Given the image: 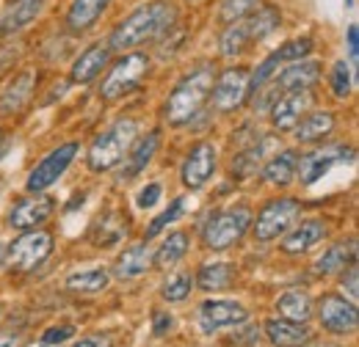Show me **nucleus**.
Here are the masks:
<instances>
[{
    "label": "nucleus",
    "mask_w": 359,
    "mask_h": 347,
    "mask_svg": "<svg viewBox=\"0 0 359 347\" xmlns=\"http://www.w3.org/2000/svg\"><path fill=\"white\" fill-rule=\"evenodd\" d=\"M172 25H177V6L172 0H152L130 11L111 34V52H130L144 42L161 39Z\"/></svg>",
    "instance_id": "obj_1"
},
{
    "label": "nucleus",
    "mask_w": 359,
    "mask_h": 347,
    "mask_svg": "<svg viewBox=\"0 0 359 347\" xmlns=\"http://www.w3.org/2000/svg\"><path fill=\"white\" fill-rule=\"evenodd\" d=\"M213 80H216V69L208 66V64L194 69L191 75H185L175 86V91L169 94L166 105H163V119L172 127H182V125L194 122L199 116V111L208 105V99H210Z\"/></svg>",
    "instance_id": "obj_2"
},
{
    "label": "nucleus",
    "mask_w": 359,
    "mask_h": 347,
    "mask_svg": "<svg viewBox=\"0 0 359 347\" xmlns=\"http://www.w3.org/2000/svg\"><path fill=\"white\" fill-rule=\"evenodd\" d=\"M138 138V122L135 119H119L111 127L100 132L91 141L89 152H86V166L94 174L114 171L122 157L128 155V149L133 146V141Z\"/></svg>",
    "instance_id": "obj_3"
},
{
    "label": "nucleus",
    "mask_w": 359,
    "mask_h": 347,
    "mask_svg": "<svg viewBox=\"0 0 359 347\" xmlns=\"http://www.w3.org/2000/svg\"><path fill=\"white\" fill-rule=\"evenodd\" d=\"M252 210L249 207H226L205 220L202 226V246L208 251H226L243 240L252 229Z\"/></svg>",
    "instance_id": "obj_4"
},
{
    "label": "nucleus",
    "mask_w": 359,
    "mask_h": 347,
    "mask_svg": "<svg viewBox=\"0 0 359 347\" xmlns=\"http://www.w3.org/2000/svg\"><path fill=\"white\" fill-rule=\"evenodd\" d=\"M147 69H149L147 52H138V50L125 52V55L108 69V75H105V80H102V86H100V99L114 102V99L130 94V91L144 80Z\"/></svg>",
    "instance_id": "obj_5"
},
{
    "label": "nucleus",
    "mask_w": 359,
    "mask_h": 347,
    "mask_svg": "<svg viewBox=\"0 0 359 347\" xmlns=\"http://www.w3.org/2000/svg\"><path fill=\"white\" fill-rule=\"evenodd\" d=\"M302 215V204L290 196H279L271 199L269 204L257 213V218H252V232L257 243H273L279 240L296 220Z\"/></svg>",
    "instance_id": "obj_6"
},
{
    "label": "nucleus",
    "mask_w": 359,
    "mask_h": 347,
    "mask_svg": "<svg viewBox=\"0 0 359 347\" xmlns=\"http://www.w3.org/2000/svg\"><path fill=\"white\" fill-rule=\"evenodd\" d=\"M50 254H53V234L45 229H28L6 246V260L3 262L11 270L28 273V270H36Z\"/></svg>",
    "instance_id": "obj_7"
},
{
    "label": "nucleus",
    "mask_w": 359,
    "mask_h": 347,
    "mask_svg": "<svg viewBox=\"0 0 359 347\" xmlns=\"http://www.w3.org/2000/svg\"><path fill=\"white\" fill-rule=\"evenodd\" d=\"M313 314H318L320 328L326 334H334V337H351V334H357L359 328L357 304L348 301L346 295H337V292H326L318 301Z\"/></svg>",
    "instance_id": "obj_8"
},
{
    "label": "nucleus",
    "mask_w": 359,
    "mask_h": 347,
    "mask_svg": "<svg viewBox=\"0 0 359 347\" xmlns=\"http://www.w3.org/2000/svg\"><path fill=\"white\" fill-rule=\"evenodd\" d=\"M78 152H81V146H78L75 141L61 143V146H55L53 152H47L45 157L31 169V174H28L25 190H28V193H45L47 187H53V185L67 174V169L75 163Z\"/></svg>",
    "instance_id": "obj_9"
},
{
    "label": "nucleus",
    "mask_w": 359,
    "mask_h": 347,
    "mask_svg": "<svg viewBox=\"0 0 359 347\" xmlns=\"http://www.w3.org/2000/svg\"><path fill=\"white\" fill-rule=\"evenodd\" d=\"M246 99H249V69L246 66H229L213 80L208 102L219 113H229V111L241 108Z\"/></svg>",
    "instance_id": "obj_10"
},
{
    "label": "nucleus",
    "mask_w": 359,
    "mask_h": 347,
    "mask_svg": "<svg viewBox=\"0 0 359 347\" xmlns=\"http://www.w3.org/2000/svg\"><path fill=\"white\" fill-rule=\"evenodd\" d=\"M216 169H219V152H216V146H213L210 141H199V143L185 155V160H182L180 182H182V187H188V190H199V187H205V185L213 179Z\"/></svg>",
    "instance_id": "obj_11"
},
{
    "label": "nucleus",
    "mask_w": 359,
    "mask_h": 347,
    "mask_svg": "<svg viewBox=\"0 0 359 347\" xmlns=\"http://www.w3.org/2000/svg\"><path fill=\"white\" fill-rule=\"evenodd\" d=\"M340 160H354V149L348 146H318L307 155H299V171L296 176L302 179V185H315L318 179H323L332 171V166H337Z\"/></svg>",
    "instance_id": "obj_12"
},
{
    "label": "nucleus",
    "mask_w": 359,
    "mask_h": 347,
    "mask_svg": "<svg viewBox=\"0 0 359 347\" xmlns=\"http://www.w3.org/2000/svg\"><path fill=\"white\" fill-rule=\"evenodd\" d=\"M55 213V199L47 193H31L25 199H20L11 213H8V226L17 232H28V229H39L47 223Z\"/></svg>",
    "instance_id": "obj_13"
},
{
    "label": "nucleus",
    "mask_w": 359,
    "mask_h": 347,
    "mask_svg": "<svg viewBox=\"0 0 359 347\" xmlns=\"http://www.w3.org/2000/svg\"><path fill=\"white\" fill-rule=\"evenodd\" d=\"M249 320V311L246 306L235 304V301H222V298H213V301H205L199 306V328L205 334H216L222 328H235V325H243Z\"/></svg>",
    "instance_id": "obj_14"
},
{
    "label": "nucleus",
    "mask_w": 359,
    "mask_h": 347,
    "mask_svg": "<svg viewBox=\"0 0 359 347\" xmlns=\"http://www.w3.org/2000/svg\"><path fill=\"white\" fill-rule=\"evenodd\" d=\"M310 105H313L310 91H282L269 111L271 127L279 132H293L299 119L310 111Z\"/></svg>",
    "instance_id": "obj_15"
},
{
    "label": "nucleus",
    "mask_w": 359,
    "mask_h": 347,
    "mask_svg": "<svg viewBox=\"0 0 359 347\" xmlns=\"http://www.w3.org/2000/svg\"><path fill=\"white\" fill-rule=\"evenodd\" d=\"M326 234H329V229H326L323 220L307 218V220H302V223H293V226L282 234L279 248H282V254H287V257H299V254L313 251L320 240H326Z\"/></svg>",
    "instance_id": "obj_16"
},
{
    "label": "nucleus",
    "mask_w": 359,
    "mask_h": 347,
    "mask_svg": "<svg viewBox=\"0 0 359 347\" xmlns=\"http://www.w3.org/2000/svg\"><path fill=\"white\" fill-rule=\"evenodd\" d=\"M158 146H161V132L152 130L147 132V135H141V138H135L133 146L128 149V155L122 157V163H119V182H130L135 179L138 174L144 171L149 163H152V157H155V152H158Z\"/></svg>",
    "instance_id": "obj_17"
},
{
    "label": "nucleus",
    "mask_w": 359,
    "mask_h": 347,
    "mask_svg": "<svg viewBox=\"0 0 359 347\" xmlns=\"http://www.w3.org/2000/svg\"><path fill=\"white\" fill-rule=\"evenodd\" d=\"M36 83H39V75L34 69H22L20 75H14V80L0 94V116L20 113L31 102V97L36 91Z\"/></svg>",
    "instance_id": "obj_18"
},
{
    "label": "nucleus",
    "mask_w": 359,
    "mask_h": 347,
    "mask_svg": "<svg viewBox=\"0 0 359 347\" xmlns=\"http://www.w3.org/2000/svg\"><path fill=\"white\" fill-rule=\"evenodd\" d=\"M108 61H111V47H108V42L91 44V47H86V50L75 58V64H72V69H69V80L86 86V83L97 80V78L102 75V69L108 66Z\"/></svg>",
    "instance_id": "obj_19"
},
{
    "label": "nucleus",
    "mask_w": 359,
    "mask_h": 347,
    "mask_svg": "<svg viewBox=\"0 0 359 347\" xmlns=\"http://www.w3.org/2000/svg\"><path fill=\"white\" fill-rule=\"evenodd\" d=\"M320 80V64L318 61H290V66H285L282 72H276L273 83L279 91H310Z\"/></svg>",
    "instance_id": "obj_20"
},
{
    "label": "nucleus",
    "mask_w": 359,
    "mask_h": 347,
    "mask_svg": "<svg viewBox=\"0 0 359 347\" xmlns=\"http://www.w3.org/2000/svg\"><path fill=\"white\" fill-rule=\"evenodd\" d=\"M263 331H266V339L273 347H302L313 339L307 323H293V320H285V317L266 320Z\"/></svg>",
    "instance_id": "obj_21"
},
{
    "label": "nucleus",
    "mask_w": 359,
    "mask_h": 347,
    "mask_svg": "<svg viewBox=\"0 0 359 347\" xmlns=\"http://www.w3.org/2000/svg\"><path fill=\"white\" fill-rule=\"evenodd\" d=\"M147 270H152V248L147 243H133L128 246L116 262H114V276L122 281H133L141 278Z\"/></svg>",
    "instance_id": "obj_22"
},
{
    "label": "nucleus",
    "mask_w": 359,
    "mask_h": 347,
    "mask_svg": "<svg viewBox=\"0 0 359 347\" xmlns=\"http://www.w3.org/2000/svg\"><path fill=\"white\" fill-rule=\"evenodd\" d=\"M296 171H299V152L296 149L273 152L260 169L263 179L273 187H287L290 182H296Z\"/></svg>",
    "instance_id": "obj_23"
},
{
    "label": "nucleus",
    "mask_w": 359,
    "mask_h": 347,
    "mask_svg": "<svg viewBox=\"0 0 359 347\" xmlns=\"http://www.w3.org/2000/svg\"><path fill=\"white\" fill-rule=\"evenodd\" d=\"M348 264H357V243L354 240H340L334 246H329L318 260H315V276L329 278V276H340Z\"/></svg>",
    "instance_id": "obj_24"
},
{
    "label": "nucleus",
    "mask_w": 359,
    "mask_h": 347,
    "mask_svg": "<svg viewBox=\"0 0 359 347\" xmlns=\"http://www.w3.org/2000/svg\"><path fill=\"white\" fill-rule=\"evenodd\" d=\"M334 125H337V119H334V113L332 111H307L302 119H299V125L293 127V135H296V141L299 143H318V141H323L326 135H332L334 132Z\"/></svg>",
    "instance_id": "obj_25"
},
{
    "label": "nucleus",
    "mask_w": 359,
    "mask_h": 347,
    "mask_svg": "<svg viewBox=\"0 0 359 347\" xmlns=\"http://www.w3.org/2000/svg\"><path fill=\"white\" fill-rule=\"evenodd\" d=\"M266 149H269V138H257L246 146H241V152L232 157V176L235 179H249L255 174L263 169V157H266Z\"/></svg>",
    "instance_id": "obj_26"
},
{
    "label": "nucleus",
    "mask_w": 359,
    "mask_h": 347,
    "mask_svg": "<svg viewBox=\"0 0 359 347\" xmlns=\"http://www.w3.org/2000/svg\"><path fill=\"white\" fill-rule=\"evenodd\" d=\"M45 8V0H17L3 17H0V36H8V34H17L22 31L25 25H31Z\"/></svg>",
    "instance_id": "obj_27"
},
{
    "label": "nucleus",
    "mask_w": 359,
    "mask_h": 347,
    "mask_svg": "<svg viewBox=\"0 0 359 347\" xmlns=\"http://www.w3.org/2000/svg\"><path fill=\"white\" fill-rule=\"evenodd\" d=\"M108 284H111V270H105V267L78 270V273L67 276V281H64V287L78 295H100L108 290Z\"/></svg>",
    "instance_id": "obj_28"
},
{
    "label": "nucleus",
    "mask_w": 359,
    "mask_h": 347,
    "mask_svg": "<svg viewBox=\"0 0 359 347\" xmlns=\"http://www.w3.org/2000/svg\"><path fill=\"white\" fill-rule=\"evenodd\" d=\"M235 278V267L226 262H208L196 270L194 276V287H199L202 292H222L232 284Z\"/></svg>",
    "instance_id": "obj_29"
},
{
    "label": "nucleus",
    "mask_w": 359,
    "mask_h": 347,
    "mask_svg": "<svg viewBox=\"0 0 359 347\" xmlns=\"http://www.w3.org/2000/svg\"><path fill=\"white\" fill-rule=\"evenodd\" d=\"M111 0H72L69 11H67V28L72 34H83L100 20V14L108 8Z\"/></svg>",
    "instance_id": "obj_30"
},
{
    "label": "nucleus",
    "mask_w": 359,
    "mask_h": 347,
    "mask_svg": "<svg viewBox=\"0 0 359 347\" xmlns=\"http://www.w3.org/2000/svg\"><path fill=\"white\" fill-rule=\"evenodd\" d=\"M188 246H191L188 232H172V234L158 246V251H152V267H158V270L175 267V264L188 254Z\"/></svg>",
    "instance_id": "obj_31"
},
{
    "label": "nucleus",
    "mask_w": 359,
    "mask_h": 347,
    "mask_svg": "<svg viewBox=\"0 0 359 347\" xmlns=\"http://www.w3.org/2000/svg\"><path fill=\"white\" fill-rule=\"evenodd\" d=\"M276 311H279V317H285V320L307 323V320L313 317L315 304L307 292H302V290H287L285 295L276 298Z\"/></svg>",
    "instance_id": "obj_32"
},
{
    "label": "nucleus",
    "mask_w": 359,
    "mask_h": 347,
    "mask_svg": "<svg viewBox=\"0 0 359 347\" xmlns=\"http://www.w3.org/2000/svg\"><path fill=\"white\" fill-rule=\"evenodd\" d=\"M246 25H249L252 42H263V39H269L271 34L282 25V14H279V8H273V6H257V8L246 17Z\"/></svg>",
    "instance_id": "obj_33"
},
{
    "label": "nucleus",
    "mask_w": 359,
    "mask_h": 347,
    "mask_svg": "<svg viewBox=\"0 0 359 347\" xmlns=\"http://www.w3.org/2000/svg\"><path fill=\"white\" fill-rule=\"evenodd\" d=\"M249 42H252V36H249L246 20H235V22H229L224 28V34H222V39H219V47H222V55H224V58H235L238 52L246 50Z\"/></svg>",
    "instance_id": "obj_34"
},
{
    "label": "nucleus",
    "mask_w": 359,
    "mask_h": 347,
    "mask_svg": "<svg viewBox=\"0 0 359 347\" xmlns=\"http://www.w3.org/2000/svg\"><path fill=\"white\" fill-rule=\"evenodd\" d=\"M194 292V276L191 273H172L163 284H161V298L166 301V304H180V301H185L188 295Z\"/></svg>",
    "instance_id": "obj_35"
},
{
    "label": "nucleus",
    "mask_w": 359,
    "mask_h": 347,
    "mask_svg": "<svg viewBox=\"0 0 359 347\" xmlns=\"http://www.w3.org/2000/svg\"><path fill=\"white\" fill-rule=\"evenodd\" d=\"M185 210H188V199H185V196H177V199H172V201H169V207H166L161 215L152 218V223L147 226V240L158 237V234H161V232H163L169 223H175V220H177V218L185 213Z\"/></svg>",
    "instance_id": "obj_36"
},
{
    "label": "nucleus",
    "mask_w": 359,
    "mask_h": 347,
    "mask_svg": "<svg viewBox=\"0 0 359 347\" xmlns=\"http://www.w3.org/2000/svg\"><path fill=\"white\" fill-rule=\"evenodd\" d=\"M279 64L282 61H276V55L271 52L269 58L255 69V72H249V97L255 94V91H260V88H266L276 78V72H279Z\"/></svg>",
    "instance_id": "obj_37"
},
{
    "label": "nucleus",
    "mask_w": 359,
    "mask_h": 347,
    "mask_svg": "<svg viewBox=\"0 0 359 347\" xmlns=\"http://www.w3.org/2000/svg\"><path fill=\"white\" fill-rule=\"evenodd\" d=\"M329 83H332V91H334L337 99H348V97H351V88H354V80H351V64L337 61V64L332 66V78H329Z\"/></svg>",
    "instance_id": "obj_38"
},
{
    "label": "nucleus",
    "mask_w": 359,
    "mask_h": 347,
    "mask_svg": "<svg viewBox=\"0 0 359 347\" xmlns=\"http://www.w3.org/2000/svg\"><path fill=\"white\" fill-rule=\"evenodd\" d=\"M315 42L310 36H299V39H290V42H285L273 55H276V61H302V58H307L310 52H313Z\"/></svg>",
    "instance_id": "obj_39"
},
{
    "label": "nucleus",
    "mask_w": 359,
    "mask_h": 347,
    "mask_svg": "<svg viewBox=\"0 0 359 347\" xmlns=\"http://www.w3.org/2000/svg\"><path fill=\"white\" fill-rule=\"evenodd\" d=\"M257 6H260V0H224L222 3V11H219V20L224 25L235 22V20H246Z\"/></svg>",
    "instance_id": "obj_40"
},
{
    "label": "nucleus",
    "mask_w": 359,
    "mask_h": 347,
    "mask_svg": "<svg viewBox=\"0 0 359 347\" xmlns=\"http://www.w3.org/2000/svg\"><path fill=\"white\" fill-rule=\"evenodd\" d=\"M161 196H163V185H161V182H149V185H144V187L138 190L135 207H138V210H149V207H155V204L161 201Z\"/></svg>",
    "instance_id": "obj_41"
},
{
    "label": "nucleus",
    "mask_w": 359,
    "mask_h": 347,
    "mask_svg": "<svg viewBox=\"0 0 359 347\" xmlns=\"http://www.w3.org/2000/svg\"><path fill=\"white\" fill-rule=\"evenodd\" d=\"M75 337V328L72 325H53V328H47L45 334H42V342L45 345H64V342H69Z\"/></svg>",
    "instance_id": "obj_42"
},
{
    "label": "nucleus",
    "mask_w": 359,
    "mask_h": 347,
    "mask_svg": "<svg viewBox=\"0 0 359 347\" xmlns=\"http://www.w3.org/2000/svg\"><path fill=\"white\" fill-rule=\"evenodd\" d=\"M340 287L348 290V301H357L359 295V270L357 264H348L343 273H340Z\"/></svg>",
    "instance_id": "obj_43"
},
{
    "label": "nucleus",
    "mask_w": 359,
    "mask_h": 347,
    "mask_svg": "<svg viewBox=\"0 0 359 347\" xmlns=\"http://www.w3.org/2000/svg\"><path fill=\"white\" fill-rule=\"evenodd\" d=\"M172 328H175V317H172L169 311H158V314H155V325H152V334H155V337H166Z\"/></svg>",
    "instance_id": "obj_44"
},
{
    "label": "nucleus",
    "mask_w": 359,
    "mask_h": 347,
    "mask_svg": "<svg viewBox=\"0 0 359 347\" xmlns=\"http://www.w3.org/2000/svg\"><path fill=\"white\" fill-rule=\"evenodd\" d=\"M346 42H348L351 64H357V58H359V28H357V22H351V25H348V31H346Z\"/></svg>",
    "instance_id": "obj_45"
},
{
    "label": "nucleus",
    "mask_w": 359,
    "mask_h": 347,
    "mask_svg": "<svg viewBox=\"0 0 359 347\" xmlns=\"http://www.w3.org/2000/svg\"><path fill=\"white\" fill-rule=\"evenodd\" d=\"M25 339L22 334H14V331H0V347H22Z\"/></svg>",
    "instance_id": "obj_46"
},
{
    "label": "nucleus",
    "mask_w": 359,
    "mask_h": 347,
    "mask_svg": "<svg viewBox=\"0 0 359 347\" xmlns=\"http://www.w3.org/2000/svg\"><path fill=\"white\" fill-rule=\"evenodd\" d=\"M72 347H108L100 337H86V339H81V342H75Z\"/></svg>",
    "instance_id": "obj_47"
},
{
    "label": "nucleus",
    "mask_w": 359,
    "mask_h": 347,
    "mask_svg": "<svg viewBox=\"0 0 359 347\" xmlns=\"http://www.w3.org/2000/svg\"><path fill=\"white\" fill-rule=\"evenodd\" d=\"M302 347H340V345H334V342H307V345H302Z\"/></svg>",
    "instance_id": "obj_48"
},
{
    "label": "nucleus",
    "mask_w": 359,
    "mask_h": 347,
    "mask_svg": "<svg viewBox=\"0 0 359 347\" xmlns=\"http://www.w3.org/2000/svg\"><path fill=\"white\" fill-rule=\"evenodd\" d=\"M3 152H6V132L0 130V157H3Z\"/></svg>",
    "instance_id": "obj_49"
},
{
    "label": "nucleus",
    "mask_w": 359,
    "mask_h": 347,
    "mask_svg": "<svg viewBox=\"0 0 359 347\" xmlns=\"http://www.w3.org/2000/svg\"><path fill=\"white\" fill-rule=\"evenodd\" d=\"M3 260H6V246H3V240H0V264H3Z\"/></svg>",
    "instance_id": "obj_50"
},
{
    "label": "nucleus",
    "mask_w": 359,
    "mask_h": 347,
    "mask_svg": "<svg viewBox=\"0 0 359 347\" xmlns=\"http://www.w3.org/2000/svg\"><path fill=\"white\" fill-rule=\"evenodd\" d=\"M346 6H354V0H346Z\"/></svg>",
    "instance_id": "obj_51"
},
{
    "label": "nucleus",
    "mask_w": 359,
    "mask_h": 347,
    "mask_svg": "<svg viewBox=\"0 0 359 347\" xmlns=\"http://www.w3.org/2000/svg\"><path fill=\"white\" fill-rule=\"evenodd\" d=\"M42 347H58V345H45V342H42Z\"/></svg>",
    "instance_id": "obj_52"
},
{
    "label": "nucleus",
    "mask_w": 359,
    "mask_h": 347,
    "mask_svg": "<svg viewBox=\"0 0 359 347\" xmlns=\"http://www.w3.org/2000/svg\"><path fill=\"white\" fill-rule=\"evenodd\" d=\"M0 317H3V304H0Z\"/></svg>",
    "instance_id": "obj_53"
},
{
    "label": "nucleus",
    "mask_w": 359,
    "mask_h": 347,
    "mask_svg": "<svg viewBox=\"0 0 359 347\" xmlns=\"http://www.w3.org/2000/svg\"><path fill=\"white\" fill-rule=\"evenodd\" d=\"M188 3H196V0H188Z\"/></svg>",
    "instance_id": "obj_54"
}]
</instances>
